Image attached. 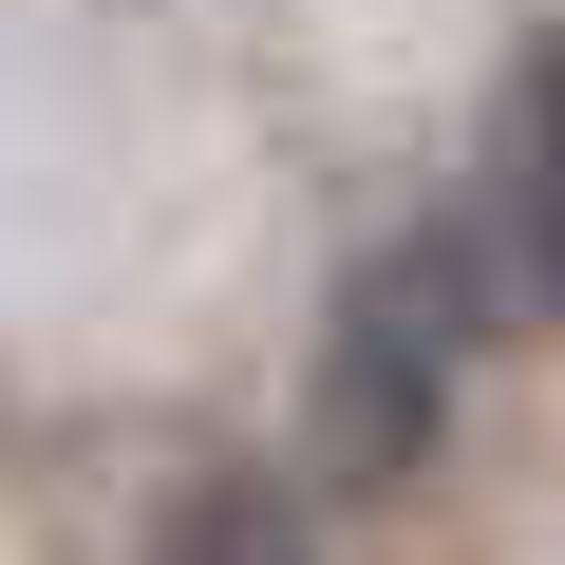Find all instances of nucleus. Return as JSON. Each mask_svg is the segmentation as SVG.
Returning <instances> with one entry per match:
<instances>
[{
    "instance_id": "obj_1",
    "label": "nucleus",
    "mask_w": 565,
    "mask_h": 565,
    "mask_svg": "<svg viewBox=\"0 0 565 565\" xmlns=\"http://www.w3.org/2000/svg\"><path fill=\"white\" fill-rule=\"evenodd\" d=\"M471 282H452V245L415 226V245H377L359 282H340V340H321V452L340 471H415L434 452V415H452V377H471Z\"/></svg>"
},
{
    "instance_id": "obj_2",
    "label": "nucleus",
    "mask_w": 565,
    "mask_h": 565,
    "mask_svg": "<svg viewBox=\"0 0 565 565\" xmlns=\"http://www.w3.org/2000/svg\"><path fill=\"white\" fill-rule=\"evenodd\" d=\"M434 245H452V282H471L490 340L565 302V57H527V95L490 114V170L434 207Z\"/></svg>"
},
{
    "instance_id": "obj_3",
    "label": "nucleus",
    "mask_w": 565,
    "mask_h": 565,
    "mask_svg": "<svg viewBox=\"0 0 565 565\" xmlns=\"http://www.w3.org/2000/svg\"><path fill=\"white\" fill-rule=\"evenodd\" d=\"M151 565H321V546H302V509H282L264 471H226V490H189V509H170V546H151Z\"/></svg>"
}]
</instances>
